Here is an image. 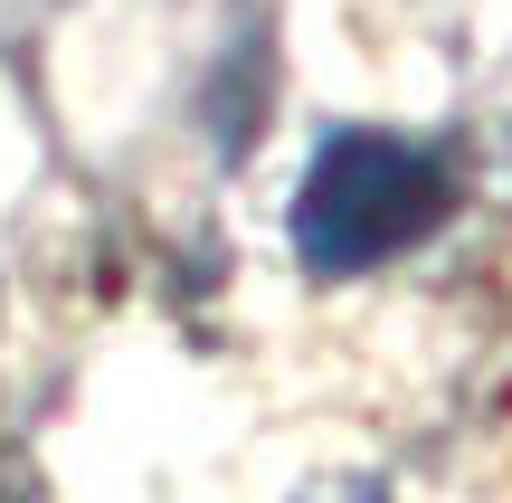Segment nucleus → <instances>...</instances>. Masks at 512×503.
I'll return each mask as SVG.
<instances>
[{
	"instance_id": "f257e3e1",
	"label": "nucleus",
	"mask_w": 512,
	"mask_h": 503,
	"mask_svg": "<svg viewBox=\"0 0 512 503\" xmlns=\"http://www.w3.org/2000/svg\"><path fill=\"white\" fill-rule=\"evenodd\" d=\"M446 219H456V171H446V152L408 143V133L351 124V133H332V143L313 152L304 190H294V257L342 285V276H370V266L427 247Z\"/></svg>"
},
{
	"instance_id": "f03ea898",
	"label": "nucleus",
	"mask_w": 512,
	"mask_h": 503,
	"mask_svg": "<svg viewBox=\"0 0 512 503\" xmlns=\"http://www.w3.org/2000/svg\"><path fill=\"white\" fill-rule=\"evenodd\" d=\"M294 503H389L370 475H342V485H313V494H294Z\"/></svg>"
}]
</instances>
